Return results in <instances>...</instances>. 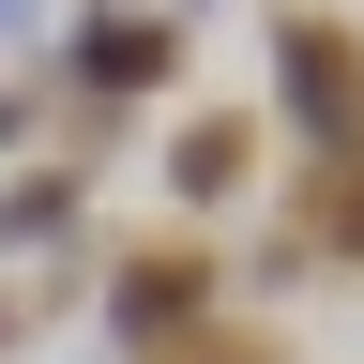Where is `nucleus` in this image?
I'll use <instances>...</instances> for the list:
<instances>
[{
	"label": "nucleus",
	"instance_id": "obj_2",
	"mask_svg": "<svg viewBox=\"0 0 364 364\" xmlns=\"http://www.w3.org/2000/svg\"><path fill=\"white\" fill-rule=\"evenodd\" d=\"M273 136L289 152H364V16H318V0H273Z\"/></svg>",
	"mask_w": 364,
	"mask_h": 364
},
{
	"label": "nucleus",
	"instance_id": "obj_8",
	"mask_svg": "<svg viewBox=\"0 0 364 364\" xmlns=\"http://www.w3.org/2000/svg\"><path fill=\"white\" fill-rule=\"evenodd\" d=\"M16 136H31V91H0V152H16Z\"/></svg>",
	"mask_w": 364,
	"mask_h": 364
},
{
	"label": "nucleus",
	"instance_id": "obj_5",
	"mask_svg": "<svg viewBox=\"0 0 364 364\" xmlns=\"http://www.w3.org/2000/svg\"><path fill=\"white\" fill-rule=\"evenodd\" d=\"M273 228H289L318 273H364V152H289V182H273Z\"/></svg>",
	"mask_w": 364,
	"mask_h": 364
},
{
	"label": "nucleus",
	"instance_id": "obj_6",
	"mask_svg": "<svg viewBox=\"0 0 364 364\" xmlns=\"http://www.w3.org/2000/svg\"><path fill=\"white\" fill-rule=\"evenodd\" d=\"M0 258H91V152H46L31 182H0Z\"/></svg>",
	"mask_w": 364,
	"mask_h": 364
},
{
	"label": "nucleus",
	"instance_id": "obj_7",
	"mask_svg": "<svg viewBox=\"0 0 364 364\" xmlns=\"http://www.w3.org/2000/svg\"><path fill=\"white\" fill-rule=\"evenodd\" d=\"M31 31H46V0H0V46H31Z\"/></svg>",
	"mask_w": 364,
	"mask_h": 364
},
{
	"label": "nucleus",
	"instance_id": "obj_1",
	"mask_svg": "<svg viewBox=\"0 0 364 364\" xmlns=\"http://www.w3.org/2000/svg\"><path fill=\"white\" fill-rule=\"evenodd\" d=\"M167 76H182V16H167V0H76V31H61V107H76V136H61V152L107 167L122 122L152 107Z\"/></svg>",
	"mask_w": 364,
	"mask_h": 364
},
{
	"label": "nucleus",
	"instance_id": "obj_4",
	"mask_svg": "<svg viewBox=\"0 0 364 364\" xmlns=\"http://www.w3.org/2000/svg\"><path fill=\"white\" fill-rule=\"evenodd\" d=\"M273 122L258 107H182L167 122V198H182V228H213V213H243V198H273Z\"/></svg>",
	"mask_w": 364,
	"mask_h": 364
},
{
	"label": "nucleus",
	"instance_id": "obj_3",
	"mask_svg": "<svg viewBox=\"0 0 364 364\" xmlns=\"http://www.w3.org/2000/svg\"><path fill=\"white\" fill-rule=\"evenodd\" d=\"M91 289H107L122 364H167L182 334H213V318H228V289H243V273H228L198 228H152V243H107V273H91Z\"/></svg>",
	"mask_w": 364,
	"mask_h": 364
},
{
	"label": "nucleus",
	"instance_id": "obj_9",
	"mask_svg": "<svg viewBox=\"0 0 364 364\" xmlns=\"http://www.w3.org/2000/svg\"><path fill=\"white\" fill-rule=\"evenodd\" d=\"M16 318H31V304H16V289H0V349H16Z\"/></svg>",
	"mask_w": 364,
	"mask_h": 364
}]
</instances>
